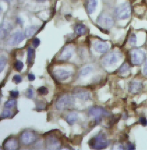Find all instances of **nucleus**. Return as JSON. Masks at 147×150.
<instances>
[{
  "label": "nucleus",
  "mask_w": 147,
  "mask_h": 150,
  "mask_svg": "<svg viewBox=\"0 0 147 150\" xmlns=\"http://www.w3.org/2000/svg\"><path fill=\"white\" fill-rule=\"evenodd\" d=\"M127 149L128 150H134V146L131 143H128L127 144Z\"/></svg>",
  "instance_id": "nucleus-37"
},
{
  "label": "nucleus",
  "mask_w": 147,
  "mask_h": 150,
  "mask_svg": "<svg viewBox=\"0 0 147 150\" xmlns=\"http://www.w3.org/2000/svg\"><path fill=\"white\" fill-rule=\"evenodd\" d=\"M116 14L119 19L124 20L129 17L131 8L129 3L124 2L118 5L116 9Z\"/></svg>",
  "instance_id": "nucleus-3"
},
{
  "label": "nucleus",
  "mask_w": 147,
  "mask_h": 150,
  "mask_svg": "<svg viewBox=\"0 0 147 150\" xmlns=\"http://www.w3.org/2000/svg\"><path fill=\"white\" fill-rule=\"evenodd\" d=\"M129 70V66L128 64L127 63H124L123 64L121 67L119 69V72L121 74H124L126 73L127 72H128Z\"/></svg>",
  "instance_id": "nucleus-26"
},
{
  "label": "nucleus",
  "mask_w": 147,
  "mask_h": 150,
  "mask_svg": "<svg viewBox=\"0 0 147 150\" xmlns=\"http://www.w3.org/2000/svg\"><path fill=\"white\" fill-rule=\"evenodd\" d=\"M140 122L141 123V125L143 126L146 127L147 125V119L144 117H141L140 118Z\"/></svg>",
  "instance_id": "nucleus-36"
},
{
  "label": "nucleus",
  "mask_w": 147,
  "mask_h": 150,
  "mask_svg": "<svg viewBox=\"0 0 147 150\" xmlns=\"http://www.w3.org/2000/svg\"><path fill=\"white\" fill-rule=\"evenodd\" d=\"M74 52V48L72 45H67L64 48L59 55V59L68 60L71 58Z\"/></svg>",
  "instance_id": "nucleus-8"
},
{
  "label": "nucleus",
  "mask_w": 147,
  "mask_h": 150,
  "mask_svg": "<svg viewBox=\"0 0 147 150\" xmlns=\"http://www.w3.org/2000/svg\"><path fill=\"white\" fill-rule=\"evenodd\" d=\"M16 104V101L14 100H9V101H6L5 103L4 106L6 108L10 109V108H12V107H13Z\"/></svg>",
  "instance_id": "nucleus-28"
},
{
  "label": "nucleus",
  "mask_w": 147,
  "mask_h": 150,
  "mask_svg": "<svg viewBox=\"0 0 147 150\" xmlns=\"http://www.w3.org/2000/svg\"><path fill=\"white\" fill-rule=\"evenodd\" d=\"M39 2H43V1H48V0H37Z\"/></svg>",
  "instance_id": "nucleus-42"
},
{
  "label": "nucleus",
  "mask_w": 147,
  "mask_h": 150,
  "mask_svg": "<svg viewBox=\"0 0 147 150\" xmlns=\"http://www.w3.org/2000/svg\"><path fill=\"white\" fill-rule=\"evenodd\" d=\"M121 117V115H112L111 116V119H110L109 124L110 127L113 126L115 124L118 122V121L120 120Z\"/></svg>",
  "instance_id": "nucleus-22"
},
{
  "label": "nucleus",
  "mask_w": 147,
  "mask_h": 150,
  "mask_svg": "<svg viewBox=\"0 0 147 150\" xmlns=\"http://www.w3.org/2000/svg\"><path fill=\"white\" fill-rule=\"evenodd\" d=\"M78 119V116L76 113H72L69 114L67 117H66V120L67 122L69 123V124L72 125L74 124L76 122V121Z\"/></svg>",
  "instance_id": "nucleus-21"
},
{
  "label": "nucleus",
  "mask_w": 147,
  "mask_h": 150,
  "mask_svg": "<svg viewBox=\"0 0 147 150\" xmlns=\"http://www.w3.org/2000/svg\"><path fill=\"white\" fill-rule=\"evenodd\" d=\"M7 62V59L4 56H1L0 58V72H2L4 70Z\"/></svg>",
  "instance_id": "nucleus-25"
},
{
  "label": "nucleus",
  "mask_w": 147,
  "mask_h": 150,
  "mask_svg": "<svg viewBox=\"0 0 147 150\" xmlns=\"http://www.w3.org/2000/svg\"><path fill=\"white\" fill-rule=\"evenodd\" d=\"M143 86V84L140 82H131L129 83L128 90L132 94H137L142 90Z\"/></svg>",
  "instance_id": "nucleus-14"
},
{
  "label": "nucleus",
  "mask_w": 147,
  "mask_h": 150,
  "mask_svg": "<svg viewBox=\"0 0 147 150\" xmlns=\"http://www.w3.org/2000/svg\"><path fill=\"white\" fill-rule=\"evenodd\" d=\"M93 69H94L93 67L90 65L86 66L85 67L82 69V70L81 71V74L83 76L87 75L90 71H91L93 70Z\"/></svg>",
  "instance_id": "nucleus-24"
},
{
  "label": "nucleus",
  "mask_w": 147,
  "mask_h": 150,
  "mask_svg": "<svg viewBox=\"0 0 147 150\" xmlns=\"http://www.w3.org/2000/svg\"><path fill=\"white\" fill-rule=\"evenodd\" d=\"M28 78L30 81H33L35 79V76L32 74H30L28 75Z\"/></svg>",
  "instance_id": "nucleus-38"
},
{
  "label": "nucleus",
  "mask_w": 147,
  "mask_h": 150,
  "mask_svg": "<svg viewBox=\"0 0 147 150\" xmlns=\"http://www.w3.org/2000/svg\"><path fill=\"white\" fill-rule=\"evenodd\" d=\"M10 95L13 98H16L19 95V91L17 90H12L10 91Z\"/></svg>",
  "instance_id": "nucleus-33"
},
{
  "label": "nucleus",
  "mask_w": 147,
  "mask_h": 150,
  "mask_svg": "<svg viewBox=\"0 0 147 150\" xmlns=\"http://www.w3.org/2000/svg\"><path fill=\"white\" fill-rule=\"evenodd\" d=\"M98 0H88V11L89 14L93 13L97 6Z\"/></svg>",
  "instance_id": "nucleus-18"
},
{
  "label": "nucleus",
  "mask_w": 147,
  "mask_h": 150,
  "mask_svg": "<svg viewBox=\"0 0 147 150\" xmlns=\"http://www.w3.org/2000/svg\"><path fill=\"white\" fill-rule=\"evenodd\" d=\"M3 146L4 147V149L7 150H14L17 149L18 143L15 140L11 139V137L6 139L5 141H4L3 143Z\"/></svg>",
  "instance_id": "nucleus-13"
},
{
  "label": "nucleus",
  "mask_w": 147,
  "mask_h": 150,
  "mask_svg": "<svg viewBox=\"0 0 147 150\" xmlns=\"http://www.w3.org/2000/svg\"><path fill=\"white\" fill-rule=\"evenodd\" d=\"M11 30L12 26L11 24L6 22L2 23L1 25V38L2 39L6 37Z\"/></svg>",
  "instance_id": "nucleus-15"
},
{
  "label": "nucleus",
  "mask_w": 147,
  "mask_h": 150,
  "mask_svg": "<svg viewBox=\"0 0 147 150\" xmlns=\"http://www.w3.org/2000/svg\"><path fill=\"white\" fill-rule=\"evenodd\" d=\"M35 57V50L29 48L28 49V59L27 62L30 66H31L33 64V60Z\"/></svg>",
  "instance_id": "nucleus-19"
},
{
  "label": "nucleus",
  "mask_w": 147,
  "mask_h": 150,
  "mask_svg": "<svg viewBox=\"0 0 147 150\" xmlns=\"http://www.w3.org/2000/svg\"><path fill=\"white\" fill-rule=\"evenodd\" d=\"M122 57V55L119 52H112L105 57L102 60L103 65L109 66L117 62Z\"/></svg>",
  "instance_id": "nucleus-7"
},
{
  "label": "nucleus",
  "mask_w": 147,
  "mask_h": 150,
  "mask_svg": "<svg viewBox=\"0 0 147 150\" xmlns=\"http://www.w3.org/2000/svg\"><path fill=\"white\" fill-rule=\"evenodd\" d=\"M98 24L103 28H110L114 24L113 18L107 15H101L97 19Z\"/></svg>",
  "instance_id": "nucleus-6"
},
{
  "label": "nucleus",
  "mask_w": 147,
  "mask_h": 150,
  "mask_svg": "<svg viewBox=\"0 0 147 150\" xmlns=\"http://www.w3.org/2000/svg\"><path fill=\"white\" fill-rule=\"evenodd\" d=\"M137 42V38L134 34H132L129 38V43L132 45H136Z\"/></svg>",
  "instance_id": "nucleus-30"
},
{
  "label": "nucleus",
  "mask_w": 147,
  "mask_h": 150,
  "mask_svg": "<svg viewBox=\"0 0 147 150\" xmlns=\"http://www.w3.org/2000/svg\"><path fill=\"white\" fill-rule=\"evenodd\" d=\"M75 95L79 98L87 101L90 98V94L85 90H79L75 91Z\"/></svg>",
  "instance_id": "nucleus-17"
},
{
  "label": "nucleus",
  "mask_w": 147,
  "mask_h": 150,
  "mask_svg": "<svg viewBox=\"0 0 147 150\" xmlns=\"http://www.w3.org/2000/svg\"><path fill=\"white\" fill-rule=\"evenodd\" d=\"M86 28L85 25L81 23H78L76 24L75 27V31L77 35L82 36L86 34Z\"/></svg>",
  "instance_id": "nucleus-16"
},
{
  "label": "nucleus",
  "mask_w": 147,
  "mask_h": 150,
  "mask_svg": "<svg viewBox=\"0 0 147 150\" xmlns=\"http://www.w3.org/2000/svg\"><path fill=\"white\" fill-rule=\"evenodd\" d=\"M54 74L56 79H58L59 81H64L69 78V77L71 75V73L64 70L59 69L55 70L54 72Z\"/></svg>",
  "instance_id": "nucleus-12"
},
{
  "label": "nucleus",
  "mask_w": 147,
  "mask_h": 150,
  "mask_svg": "<svg viewBox=\"0 0 147 150\" xmlns=\"http://www.w3.org/2000/svg\"><path fill=\"white\" fill-rule=\"evenodd\" d=\"M95 50L100 53H105L109 50V45L106 42L96 41L93 44Z\"/></svg>",
  "instance_id": "nucleus-11"
},
{
  "label": "nucleus",
  "mask_w": 147,
  "mask_h": 150,
  "mask_svg": "<svg viewBox=\"0 0 147 150\" xmlns=\"http://www.w3.org/2000/svg\"><path fill=\"white\" fill-rule=\"evenodd\" d=\"M131 62L133 64L139 65L141 64L146 58V54L140 49H133L130 51Z\"/></svg>",
  "instance_id": "nucleus-5"
},
{
  "label": "nucleus",
  "mask_w": 147,
  "mask_h": 150,
  "mask_svg": "<svg viewBox=\"0 0 147 150\" xmlns=\"http://www.w3.org/2000/svg\"><path fill=\"white\" fill-rule=\"evenodd\" d=\"M34 95V91L32 89L29 88L27 90V97L29 98H32L33 97Z\"/></svg>",
  "instance_id": "nucleus-34"
},
{
  "label": "nucleus",
  "mask_w": 147,
  "mask_h": 150,
  "mask_svg": "<svg viewBox=\"0 0 147 150\" xmlns=\"http://www.w3.org/2000/svg\"><path fill=\"white\" fill-rule=\"evenodd\" d=\"M11 115H12V113L9 110H4L1 113V119H3L6 118H9L11 116Z\"/></svg>",
  "instance_id": "nucleus-27"
},
{
  "label": "nucleus",
  "mask_w": 147,
  "mask_h": 150,
  "mask_svg": "<svg viewBox=\"0 0 147 150\" xmlns=\"http://www.w3.org/2000/svg\"><path fill=\"white\" fill-rule=\"evenodd\" d=\"M12 80H13V82H15L16 84H18V83L22 82L23 79H22V77L20 75H16L13 76Z\"/></svg>",
  "instance_id": "nucleus-32"
},
{
  "label": "nucleus",
  "mask_w": 147,
  "mask_h": 150,
  "mask_svg": "<svg viewBox=\"0 0 147 150\" xmlns=\"http://www.w3.org/2000/svg\"><path fill=\"white\" fill-rule=\"evenodd\" d=\"M82 140V137L81 136H75L74 138V143L75 144H79Z\"/></svg>",
  "instance_id": "nucleus-31"
},
{
  "label": "nucleus",
  "mask_w": 147,
  "mask_h": 150,
  "mask_svg": "<svg viewBox=\"0 0 147 150\" xmlns=\"http://www.w3.org/2000/svg\"><path fill=\"white\" fill-rule=\"evenodd\" d=\"M37 92H38V94L40 96L47 95L48 93V90L47 88L44 86H41L37 89Z\"/></svg>",
  "instance_id": "nucleus-29"
},
{
  "label": "nucleus",
  "mask_w": 147,
  "mask_h": 150,
  "mask_svg": "<svg viewBox=\"0 0 147 150\" xmlns=\"http://www.w3.org/2000/svg\"><path fill=\"white\" fill-rule=\"evenodd\" d=\"M4 1H9V0H4Z\"/></svg>",
  "instance_id": "nucleus-43"
},
{
  "label": "nucleus",
  "mask_w": 147,
  "mask_h": 150,
  "mask_svg": "<svg viewBox=\"0 0 147 150\" xmlns=\"http://www.w3.org/2000/svg\"><path fill=\"white\" fill-rule=\"evenodd\" d=\"M96 125H97V123H96V122H95V120H94V121H91V122H89V124H88V125H89L90 127H94V126Z\"/></svg>",
  "instance_id": "nucleus-39"
},
{
  "label": "nucleus",
  "mask_w": 147,
  "mask_h": 150,
  "mask_svg": "<svg viewBox=\"0 0 147 150\" xmlns=\"http://www.w3.org/2000/svg\"><path fill=\"white\" fill-rule=\"evenodd\" d=\"M20 1H24V0H20Z\"/></svg>",
  "instance_id": "nucleus-44"
},
{
  "label": "nucleus",
  "mask_w": 147,
  "mask_h": 150,
  "mask_svg": "<svg viewBox=\"0 0 147 150\" xmlns=\"http://www.w3.org/2000/svg\"><path fill=\"white\" fill-rule=\"evenodd\" d=\"M74 105V99L70 96L63 95L59 97L56 102V108L59 110L67 109Z\"/></svg>",
  "instance_id": "nucleus-2"
},
{
  "label": "nucleus",
  "mask_w": 147,
  "mask_h": 150,
  "mask_svg": "<svg viewBox=\"0 0 147 150\" xmlns=\"http://www.w3.org/2000/svg\"><path fill=\"white\" fill-rule=\"evenodd\" d=\"M40 41L38 38H35L33 40V45L36 48L39 45H40Z\"/></svg>",
  "instance_id": "nucleus-35"
},
{
  "label": "nucleus",
  "mask_w": 147,
  "mask_h": 150,
  "mask_svg": "<svg viewBox=\"0 0 147 150\" xmlns=\"http://www.w3.org/2000/svg\"><path fill=\"white\" fill-rule=\"evenodd\" d=\"M90 116L94 117L97 124H99L102 121V116H109L110 114L105 109L100 107H91L88 110Z\"/></svg>",
  "instance_id": "nucleus-4"
},
{
  "label": "nucleus",
  "mask_w": 147,
  "mask_h": 150,
  "mask_svg": "<svg viewBox=\"0 0 147 150\" xmlns=\"http://www.w3.org/2000/svg\"><path fill=\"white\" fill-rule=\"evenodd\" d=\"M88 145L92 149L95 150H102L108 146V142L105 135L100 134L97 136L91 138L88 141Z\"/></svg>",
  "instance_id": "nucleus-1"
},
{
  "label": "nucleus",
  "mask_w": 147,
  "mask_h": 150,
  "mask_svg": "<svg viewBox=\"0 0 147 150\" xmlns=\"http://www.w3.org/2000/svg\"><path fill=\"white\" fill-rule=\"evenodd\" d=\"M24 38L25 37L23 33L20 32H17L13 34V35L11 37L9 43L12 45H18L24 39Z\"/></svg>",
  "instance_id": "nucleus-10"
},
{
  "label": "nucleus",
  "mask_w": 147,
  "mask_h": 150,
  "mask_svg": "<svg viewBox=\"0 0 147 150\" xmlns=\"http://www.w3.org/2000/svg\"><path fill=\"white\" fill-rule=\"evenodd\" d=\"M13 67L15 68V70L17 71H21L22 70V69H23V67H24V64L23 63L20 61V60H17L14 64L13 65Z\"/></svg>",
  "instance_id": "nucleus-23"
},
{
  "label": "nucleus",
  "mask_w": 147,
  "mask_h": 150,
  "mask_svg": "<svg viewBox=\"0 0 147 150\" xmlns=\"http://www.w3.org/2000/svg\"><path fill=\"white\" fill-rule=\"evenodd\" d=\"M39 27L37 26H31L25 30V36L28 38L33 36L38 30Z\"/></svg>",
  "instance_id": "nucleus-20"
},
{
  "label": "nucleus",
  "mask_w": 147,
  "mask_h": 150,
  "mask_svg": "<svg viewBox=\"0 0 147 150\" xmlns=\"http://www.w3.org/2000/svg\"><path fill=\"white\" fill-rule=\"evenodd\" d=\"M144 74L147 76V60L144 65Z\"/></svg>",
  "instance_id": "nucleus-41"
},
{
  "label": "nucleus",
  "mask_w": 147,
  "mask_h": 150,
  "mask_svg": "<svg viewBox=\"0 0 147 150\" xmlns=\"http://www.w3.org/2000/svg\"><path fill=\"white\" fill-rule=\"evenodd\" d=\"M21 140L22 142L24 144L30 145L36 141V137L33 133L30 132H25L23 133L21 136Z\"/></svg>",
  "instance_id": "nucleus-9"
},
{
  "label": "nucleus",
  "mask_w": 147,
  "mask_h": 150,
  "mask_svg": "<svg viewBox=\"0 0 147 150\" xmlns=\"http://www.w3.org/2000/svg\"><path fill=\"white\" fill-rule=\"evenodd\" d=\"M16 23H17V24H22L23 22V20H22V19H21V18L17 17V18H16Z\"/></svg>",
  "instance_id": "nucleus-40"
}]
</instances>
